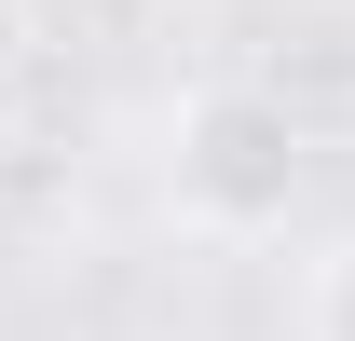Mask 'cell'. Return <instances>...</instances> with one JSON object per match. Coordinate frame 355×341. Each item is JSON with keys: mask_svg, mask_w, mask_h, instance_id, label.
<instances>
[{"mask_svg": "<svg viewBox=\"0 0 355 341\" xmlns=\"http://www.w3.org/2000/svg\"><path fill=\"white\" fill-rule=\"evenodd\" d=\"M301 110L273 82H191L164 123V205L178 232H205V246H260V232H287V205H301Z\"/></svg>", "mask_w": 355, "mask_h": 341, "instance_id": "obj_1", "label": "cell"}, {"mask_svg": "<svg viewBox=\"0 0 355 341\" xmlns=\"http://www.w3.org/2000/svg\"><path fill=\"white\" fill-rule=\"evenodd\" d=\"M28 42H42V0H0V82L28 69Z\"/></svg>", "mask_w": 355, "mask_h": 341, "instance_id": "obj_3", "label": "cell"}, {"mask_svg": "<svg viewBox=\"0 0 355 341\" xmlns=\"http://www.w3.org/2000/svg\"><path fill=\"white\" fill-rule=\"evenodd\" d=\"M301 341H355V232L301 273Z\"/></svg>", "mask_w": 355, "mask_h": 341, "instance_id": "obj_2", "label": "cell"}]
</instances>
